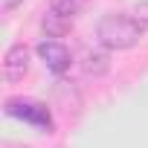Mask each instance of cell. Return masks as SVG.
Here are the masks:
<instances>
[{
	"instance_id": "cell-1",
	"label": "cell",
	"mask_w": 148,
	"mask_h": 148,
	"mask_svg": "<svg viewBox=\"0 0 148 148\" xmlns=\"http://www.w3.org/2000/svg\"><path fill=\"white\" fill-rule=\"evenodd\" d=\"M142 32L145 29L136 23V18L125 12H108L96 26V38L105 49H131L139 44Z\"/></svg>"
},
{
	"instance_id": "cell-2",
	"label": "cell",
	"mask_w": 148,
	"mask_h": 148,
	"mask_svg": "<svg viewBox=\"0 0 148 148\" xmlns=\"http://www.w3.org/2000/svg\"><path fill=\"white\" fill-rule=\"evenodd\" d=\"M6 113L21 119V122H29L35 125L38 131L44 134H52V113L47 105L35 102V99H23V96H15V99H6Z\"/></svg>"
},
{
	"instance_id": "cell-3",
	"label": "cell",
	"mask_w": 148,
	"mask_h": 148,
	"mask_svg": "<svg viewBox=\"0 0 148 148\" xmlns=\"http://www.w3.org/2000/svg\"><path fill=\"white\" fill-rule=\"evenodd\" d=\"M38 55H41V61L55 73V76L67 73L70 64H73V55H70V49H67L61 41H41V44H38Z\"/></svg>"
},
{
	"instance_id": "cell-4",
	"label": "cell",
	"mask_w": 148,
	"mask_h": 148,
	"mask_svg": "<svg viewBox=\"0 0 148 148\" xmlns=\"http://www.w3.org/2000/svg\"><path fill=\"white\" fill-rule=\"evenodd\" d=\"M26 70H29V49L23 44H15L6 49L3 55V73H6V79L9 82H18L26 76Z\"/></svg>"
},
{
	"instance_id": "cell-5",
	"label": "cell",
	"mask_w": 148,
	"mask_h": 148,
	"mask_svg": "<svg viewBox=\"0 0 148 148\" xmlns=\"http://www.w3.org/2000/svg\"><path fill=\"white\" fill-rule=\"evenodd\" d=\"M41 29H44V35H47L49 41H55V38H64V35L73 29V21H70V18H64V15L47 12V15H44V21H41Z\"/></svg>"
},
{
	"instance_id": "cell-6",
	"label": "cell",
	"mask_w": 148,
	"mask_h": 148,
	"mask_svg": "<svg viewBox=\"0 0 148 148\" xmlns=\"http://www.w3.org/2000/svg\"><path fill=\"white\" fill-rule=\"evenodd\" d=\"M110 70V55L105 49H87L84 52V73L87 76H105Z\"/></svg>"
},
{
	"instance_id": "cell-7",
	"label": "cell",
	"mask_w": 148,
	"mask_h": 148,
	"mask_svg": "<svg viewBox=\"0 0 148 148\" xmlns=\"http://www.w3.org/2000/svg\"><path fill=\"white\" fill-rule=\"evenodd\" d=\"M84 3L87 0H49V12H55V15H64V18H76L82 9H84Z\"/></svg>"
},
{
	"instance_id": "cell-8",
	"label": "cell",
	"mask_w": 148,
	"mask_h": 148,
	"mask_svg": "<svg viewBox=\"0 0 148 148\" xmlns=\"http://www.w3.org/2000/svg\"><path fill=\"white\" fill-rule=\"evenodd\" d=\"M131 15L136 18V23H139L142 29H148V0H142V3H136Z\"/></svg>"
},
{
	"instance_id": "cell-9",
	"label": "cell",
	"mask_w": 148,
	"mask_h": 148,
	"mask_svg": "<svg viewBox=\"0 0 148 148\" xmlns=\"http://www.w3.org/2000/svg\"><path fill=\"white\" fill-rule=\"evenodd\" d=\"M18 3H21V0H3V9H15Z\"/></svg>"
}]
</instances>
